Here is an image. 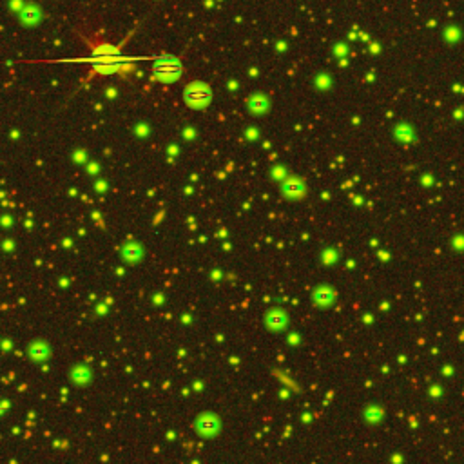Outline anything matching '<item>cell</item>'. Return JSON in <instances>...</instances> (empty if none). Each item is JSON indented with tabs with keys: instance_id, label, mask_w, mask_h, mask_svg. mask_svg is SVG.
Wrapping results in <instances>:
<instances>
[{
	"instance_id": "52a82bcc",
	"label": "cell",
	"mask_w": 464,
	"mask_h": 464,
	"mask_svg": "<svg viewBox=\"0 0 464 464\" xmlns=\"http://www.w3.org/2000/svg\"><path fill=\"white\" fill-rule=\"evenodd\" d=\"M336 301H338V294H336L334 287L319 285L312 290V303L317 308H330V306L336 305Z\"/></svg>"
},
{
	"instance_id": "277c9868",
	"label": "cell",
	"mask_w": 464,
	"mask_h": 464,
	"mask_svg": "<svg viewBox=\"0 0 464 464\" xmlns=\"http://www.w3.org/2000/svg\"><path fill=\"white\" fill-rule=\"evenodd\" d=\"M222 417L214 411H203L194 419V432L201 439H214L222 433Z\"/></svg>"
},
{
	"instance_id": "7c38bea8",
	"label": "cell",
	"mask_w": 464,
	"mask_h": 464,
	"mask_svg": "<svg viewBox=\"0 0 464 464\" xmlns=\"http://www.w3.org/2000/svg\"><path fill=\"white\" fill-rule=\"evenodd\" d=\"M42 18V11L40 7L35 4H26L22 5L20 9V20L26 24V26H37L38 22Z\"/></svg>"
},
{
	"instance_id": "5b68a950",
	"label": "cell",
	"mask_w": 464,
	"mask_h": 464,
	"mask_svg": "<svg viewBox=\"0 0 464 464\" xmlns=\"http://www.w3.org/2000/svg\"><path fill=\"white\" fill-rule=\"evenodd\" d=\"M281 196L289 201H301L305 200L306 194H308V189H306V183L297 176H292L289 174L283 181H281Z\"/></svg>"
},
{
	"instance_id": "603a6c76",
	"label": "cell",
	"mask_w": 464,
	"mask_h": 464,
	"mask_svg": "<svg viewBox=\"0 0 464 464\" xmlns=\"http://www.w3.org/2000/svg\"><path fill=\"white\" fill-rule=\"evenodd\" d=\"M297 341H299V338L295 336V332L290 334V336H289V343H297Z\"/></svg>"
},
{
	"instance_id": "9a60e30c",
	"label": "cell",
	"mask_w": 464,
	"mask_h": 464,
	"mask_svg": "<svg viewBox=\"0 0 464 464\" xmlns=\"http://www.w3.org/2000/svg\"><path fill=\"white\" fill-rule=\"evenodd\" d=\"M132 132H134L138 138L145 140V138L151 136V125H149V123H145V121H140V123H136V125H134Z\"/></svg>"
},
{
	"instance_id": "ffe728a7",
	"label": "cell",
	"mask_w": 464,
	"mask_h": 464,
	"mask_svg": "<svg viewBox=\"0 0 464 464\" xmlns=\"http://www.w3.org/2000/svg\"><path fill=\"white\" fill-rule=\"evenodd\" d=\"M95 189H96V192H106L107 190V181L106 179H98L95 183Z\"/></svg>"
},
{
	"instance_id": "ac0fdd59",
	"label": "cell",
	"mask_w": 464,
	"mask_h": 464,
	"mask_svg": "<svg viewBox=\"0 0 464 464\" xmlns=\"http://www.w3.org/2000/svg\"><path fill=\"white\" fill-rule=\"evenodd\" d=\"M85 171H87V174H91V176H96V174H100V164H98L96 160H89V162L85 164Z\"/></svg>"
},
{
	"instance_id": "7a4b0ae2",
	"label": "cell",
	"mask_w": 464,
	"mask_h": 464,
	"mask_svg": "<svg viewBox=\"0 0 464 464\" xmlns=\"http://www.w3.org/2000/svg\"><path fill=\"white\" fill-rule=\"evenodd\" d=\"M183 102H185V106L190 107V109H194V111H203V109H207V107L211 106L212 89L205 82L194 80V82H190V84L185 85Z\"/></svg>"
},
{
	"instance_id": "5bb4252c",
	"label": "cell",
	"mask_w": 464,
	"mask_h": 464,
	"mask_svg": "<svg viewBox=\"0 0 464 464\" xmlns=\"http://www.w3.org/2000/svg\"><path fill=\"white\" fill-rule=\"evenodd\" d=\"M314 84H316V87H317L319 91H328V89H332V78H330V74H327V73L316 74V78H314Z\"/></svg>"
},
{
	"instance_id": "30bf717a",
	"label": "cell",
	"mask_w": 464,
	"mask_h": 464,
	"mask_svg": "<svg viewBox=\"0 0 464 464\" xmlns=\"http://www.w3.org/2000/svg\"><path fill=\"white\" fill-rule=\"evenodd\" d=\"M247 109L254 116H265L270 111V98L265 93H252L247 98Z\"/></svg>"
},
{
	"instance_id": "e0dca14e",
	"label": "cell",
	"mask_w": 464,
	"mask_h": 464,
	"mask_svg": "<svg viewBox=\"0 0 464 464\" xmlns=\"http://www.w3.org/2000/svg\"><path fill=\"white\" fill-rule=\"evenodd\" d=\"M272 179L274 181H283V179L289 176V173H287V169L283 167V165H276V167H272Z\"/></svg>"
},
{
	"instance_id": "cb8c5ba5",
	"label": "cell",
	"mask_w": 464,
	"mask_h": 464,
	"mask_svg": "<svg viewBox=\"0 0 464 464\" xmlns=\"http://www.w3.org/2000/svg\"><path fill=\"white\" fill-rule=\"evenodd\" d=\"M178 153H179V149L176 147V145H174V143H173V145H171V147H169V154H174V156H176V154H178Z\"/></svg>"
},
{
	"instance_id": "9c48e42d",
	"label": "cell",
	"mask_w": 464,
	"mask_h": 464,
	"mask_svg": "<svg viewBox=\"0 0 464 464\" xmlns=\"http://www.w3.org/2000/svg\"><path fill=\"white\" fill-rule=\"evenodd\" d=\"M27 357L37 364L48 363L49 357H51V347L44 339H35V341L27 345Z\"/></svg>"
},
{
	"instance_id": "8fae6325",
	"label": "cell",
	"mask_w": 464,
	"mask_h": 464,
	"mask_svg": "<svg viewBox=\"0 0 464 464\" xmlns=\"http://www.w3.org/2000/svg\"><path fill=\"white\" fill-rule=\"evenodd\" d=\"M143 254H145V248L140 241H127L121 245L120 248V256L121 259L129 265H136L142 261Z\"/></svg>"
},
{
	"instance_id": "6da1fadb",
	"label": "cell",
	"mask_w": 464,
	"mask_h": 464,
	"mask_svg": "<svg viewBox=\"0 0 464 464\" xmlns=\"http://www.w3.org/2000/svg\"><path fill=\"white\" fill-rule=\"evenodd\" d=\"M84 38L85 46L91 49V73L87 76V80H91L95 74H123L127 71H132L134 69V63L127 62L120 57V49L123 48L121 42L120 46H113V44L106 42L104 38L98 35V37H82Z\"/></svg>"
},
{
	"instance_id": "d6986e66",
	"label": "cell",
	"mask_w": 464,
	"mask_h": 464,
	"mask_svg": "<svg viewBox=\"0 0 464 464\" xmlns=\"http://www.w3.org/2000/svg\"><path fill=\"white\" fill-rule=\"evenodd\" d=\"M245 138H247L248 142H256L259 138V129L258 127H247L245 129Z\"/></svg>"
},
{
	"instance_id": "d4e9b609",
	"label": "cell",
	"mask_w": 464,
	"mask_h": 464,
	"mask_svg": "<svg viewBox=\"0 0 464 464\" xmlns=\"http://www.w3.org/2000/svg\"><path fill=\"white\" fill-rule=\"evenodd\" d=\"M154 301H156V303H160V305H162V303H164V295H156V297H154Z\"/></svg>"
},
{
	"instance_id": "7402d4cb",
	"label": "cell",
	"mask_w": 464,
	"mask_h": 464,
	"mask_svg": "<svg viewBox=\"0 0 464 464\" xmlns=\"http://www.w3.org/2000/svg\"><path fill=\"white\" fill-rule=\"evenodd\" d=\"M345 53H347V48H345L343 44H338V46L334 48V55H336V57H341V55H345Z\"/></svg>"
},
{
	"instance_id": "2e32d148",
	"label": "cell",
	"mask_w": 464,
	"mask_h": 464,
	"mask_svg": "<svg viewBox=\"0 0 464 464\" xmlns=\"http://www.w3.org/2000/svg\"><path fill=\"white\" fill-rule=\"evenodd\" d=\"M71 158H73L74 164L85 165L87 162H89V154H87V151H85V149H76V151L71 154Z\"/></svg>"
},
{
	"instance_id": "4fadbf2b",
	"label": "cell",
	"mask_w": 464,
	"mask_h": 464,
	"mask_svg": "<svg viewBox=\"0 0 464 464\" xmlns=\"http://www.w3.org/2000/svg\"><path fill=\"white\" fill-rule=\"evenodd\" d=\"M339 261V250L334 247H327L323 248L321 252V263L325 265V267H332V265H336Z\"/></svg>"
},
{
	"instance_id": "44dd1931",
	"label": "cell",
	"mask_w": 464,
	"mask_h": 464,
	"mask_svg": "<svg viewBox=\"0 0 464 464\" xmlns=\"http://www.w3.org/2000/svg\"><path fill=\"white\" fill-rule=\"evenodd\" d=\"M194 136H196V131L192 129V127H187V129L183 131V138H185V140H192Z\"/></svg>"
},
{
	"instance_id": "8992f818",
	"label": "cell",
	"mask_w": 464,
	"mask_h": 464,
	"mask_svg": "<svg viewBox=\"0 0 464 464\" xmlns=\"http://www.w3.org/2000/svg\"><path fill=\"white\" fill-rule=\"evenodd\" d=\"M289 314H287L281 306H272L269 310L265 312L263 323L265 327L269 328L270 332H283L289 327Z\"/></svg>"
},
{
	"instance_id": "ba28073f",
	"label": "cell",
	"mask_w": 464,
	"mask_h": 464,
	"mask_svg": "<svg viewBox=\"0 0 464 464\" xmlns=\"http://www.w3.org/2000/svg\"><path fill=\"white\" fill-rule=\"evenodd\" d=\"M93 379H95V374H93V368L87 363H76L69 370V381L78 388L91 385Z\"/></svg>"
},
{
	"instance_id": "3957f363",
	"label": "cell",
	"mask_w": 464,
	"mask_h": 464,
	"mask_svg": "<svg viewBox=\"0 0 464 464\" xmlns=\"http://www.w3.org/2000/svg\"><path fill=\"white\" fill-rule=\"evenodd\" d=\"M153 73L154 80L164 82V84H173V82L179 80V76H181V63H179L178 58L165 55V57H160L154 62Z\"/></svg>"
}]
</instances>
